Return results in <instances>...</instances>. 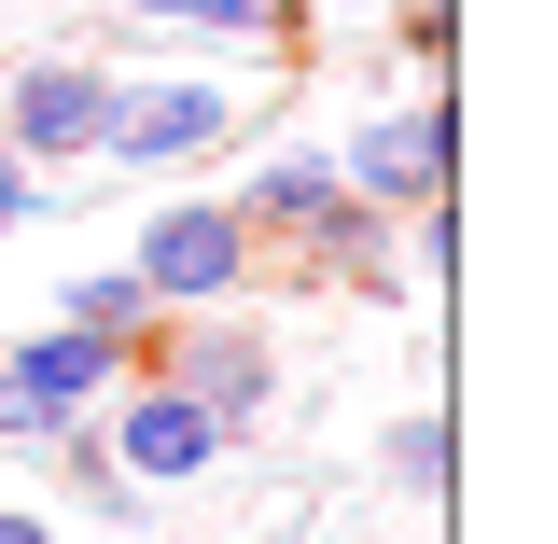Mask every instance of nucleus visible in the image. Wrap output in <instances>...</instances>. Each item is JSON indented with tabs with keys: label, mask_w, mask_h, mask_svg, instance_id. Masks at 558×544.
<instances>
[{
	"label": "nucleus",
	"mask_w": 558,
	"mask_h": 544,
	"mask_svg": "<svg viewBox=\"0 0 558 544\" xmlns=\"http://www.w3.org/2000/svg\"><path fill=\"white\" fill-rule=\"evenodd\" d=\"M0 363H14V391H28V419H43V433H57V419H84L98 406V391H112V377H126L140 349L126 336H98V322H28V336H0Z\"/></svg>",
	"instance_id": "obj_9"
},
{
	"label": "nucleus",
	"mask_w": 558,
	"mask_h": 544,
	"mask_svg": "<svg viewBox=\"0 0 558 544\" xmlns=\"http://www.w3.org/2000/svg\"><path fill=\"white\" fill-rule=\"evenodd\" d=\"M0 544H57V517H43L28 488H0Z\"/></svg>",
	"instance_id": "obj_16"
},
{
	"label": "nucleus",
	"mask_w": 558,
	"mask_h": 544,
	"mask_svg": "<svg viewBox=\"0 0 558 544\" xmlns=\"http://www.w3.org/2000/svg\"><path fill=\"white\" fill-rule=\"evenodd\" d=\"M43 209H57V182H43V168L0 140V238H14V223H43Z\"/></svg>",
	"instance_id": "obj_14"
},
{
	"label": "nucleus",
	"mask_w": 558,
	"mask_h": 544,
	"mask_svg": "<svg viewBox=\"0 0 558 544\" xmlns=\"http://www.w3.org/2000/svg\"><path fill=\"white\" fill-rule=\"evenodd\" d=\"M377 488L418 503V517H447V488H461V419H447V406H405L391 433H377Z\"/></svg>",
	"instance_id": "obj_12"
},
{
	"label": "nucleus",
	"mask_w": 558,
	"mask_h": 544,
	"mask_svg": "<svg viewBox=\"0 0 558 544\" xmlns=\"http://www.w3.org/2000/svg\"><path fill=\"white\" fill-rule=\"evenodd\" d=\"M43 447V419H28V391H14V363H0V461H28Z\"/></svg>",
	"instance_id": "obj_15"
},
{
	"label": "nucleus",
	"mask_w": 558,
	"mask_h": 544,
	"mask_svg": "<svg viewBox=\"0 0 558 544\" xmlns=\"http://www.w3.org/2000/svg\"><path fill=\"white\" fill-rule=\"evenodd\" d=\"M252 126H266V98H238L223 70H112L98 168H126V182H196V168H223Z\"/></svg>",
	"instance_id": "obj_1"
},
{
	"label": "nucleus",
	"mask_w": 558,
	"mask_h": 544,
	"mask_svg": "<svg viewBox=\"0 0 558 544\" xmlns=\"http://www.w3.org/2000/svg\"><path fill=\"white\" fill-rule=\"evenodd\" d=\"M126 28H196L223 57H293L307 43V0H126Z\"/></svg>",
	"instance_id": "obj_11"
},
{
	"label": "nucleus",
	"mask_w": 558,
	"mask_h": 544,
	"mask_svg": "<svg viewBox=\"0 0 558 544\" xmlns=\"http://www.w3.org/2000/svg\"><path fill=\"white\" fill-rule=\"evenodd\" d=\"M126 266H140L154 307H238V293H266V238L238 223V196H209V182H154Z\"/></svg>",
	"instance_id": "obj_2"
},
{
	"label": "nucleus",
	"mask_w": 558,
	"mask_h": 544,
	"mask_svg": "<svg viewBox=\"0 0 558 544\" xmlns=\"http://www.w3.org/2000/svg\"><path fill=\"white\" fill-rule=\"evenodd\" d=\"M57 544H126V531H57Z\"/></svg>",
	"instance_id": "obj_18"
},
{
	"label": "nucleus",
	"mask_w": 558,
	"mask_h": 544,
	"mask_svg": "<svg viewBox=\"0 0 558 544\" xmlns=\"http://www.w3.org/2000/svg\"><path fill=\"white\" fill-rule=\"evenodd\" d=\"M57 307H70V322H98V336H154V322H168V307H154V293H140V266H84V279H70V293H57Z\"/></svg>",
	"instance_id": "obj_13"
},
{
	"label": "nucleus",
	"mask_w": 558,
	"mask_h": 544,
	"mask_svg": "<svg viewBox=\"0 0 558 544\" xmlns=\"http://www.w3.org/2000/svg\"><path fill=\"white\" fill-rule=\"evenodd\" d=\"M336 209H349V182H336V154H322V140L252 126V168H238V223L266 238V266H279V252H307Z\"/></svg>",
	"instance_id": "obj_8"
},
{
	"label": "nucleus",
	"mask_w": 558,
	"mask_h": 544,
	"mask_svg": "<svg viewBox=\"0 0 558 544\" xmlns=\"http://www.w3.org/2000/svg\"><path fill=\"white\" fill-rule=\"evenodd\" d=\"M336 154V182L363 209H433V196H461V98L447 84H405V98H377L349 140H322Z\"/></svg>",
	"instance_id": "obj_4"
},
{
	"label": "nucleus",
	"mask_w": 558,
	"mask_h": 544,
	"mask_svg": "<svg viewBox=\"0 0 558 544\" xmlns=\"http://www.w3.org/2000/svg\"><path fill=\"white\" fill-rule=\"evenodd\" d=\"M0 252H14V238H0Z\"/></svg>",
	"instance_id": "obj_19"
},
{
	"label": "nucleus",
	"mask_w": 558,
	"mask_h": 544,
	"mask_svg": "<svg viewBox=\"0 0 558 544\" xmlns=\"http://www.w3.org/2000/svg\"><path fill=\"white\" fill-rule=\"evenodd\" d=\"M140 363H154L168 391H196V406L223 419L238 447L279 419V336L252 322V293H238V307H168V322L140 336Z\"/></svg>",
	"instance_id": "obj_3"
},
{
	"label": "nucleus",
	"mask_w": 558,
	"mask_h": 544,
	"mask_svg": "<svg viewBox=\"0 0 558 544\" xmlns=\"http://www.w3.org/2000/svg\"><path fill=\"white\" fill-rule=\"evenodd\" d=\"M98 433H112V461H126L154 503H182V488H209L223 461H238V433H223L196 391H168L154 363H126V377L98 391Z\"/></svg>",
	"instance_id": "obj_5"
},
{
	"label": "nucleus",
	"mask_w": 558,
	"mask_h": 544,
	"mask_svg": "<svg viewBox=\"0 0 558 544\" xmlns=\"http://www.w3.org/2000/svg\"><path fill=\"white\" fill-rule=\"evenodd\" d=\"M98 126H112V70L70 57V43H43V57L0 70V140L57 182V168H98Z\"/></svg>",
	"instance_id": "obj_6"
},
{
	"label": "nucleus",
	"mask_w": 558,
	"mask_h": 544,
	"mask_svg": "<svg viewBox=\"0 0 558 544\" xmlns=\"http://www.w3.org/2000/svg\"><path fill=\"white\" fill-rule=\"evenodd\" d=\"M307 14H377V0H307Z\"/></svg>",
	"instance_id": "obj_17"
},
{
	"label": "nucleus",
	"mask_w": 558,
	"mask_h": 544,
	"mask_svg": "<svg viewBox=\"0 0 558 544\" xmlns=\"http://www.w3.org/2000/svg\"><path fill=\"white\" fill-rule=\"evenodd\" d=\"M279 279H293V293H363V307H433L418 266H405V209H363V196H349L307 252H279Z\"/></svg>",
	"instance_id": "obj_7"
},
{
	"label": "nucleus",
	"mask_w": 558,
	"mask_h": 544,
	"mask_svg": "<svg viewBox=\"0 0 558 544\" xmlns=\"http://www.w3.org/2000/svg\"><path fill=\"white\" fill-rule=\"evenodd\" d=\"M28 461H57V488L84 503V531H140V517H154V488H140L126 461H112V433H98V406H84V419H57V433H43Z\"/></svg>",
	"instance_id": "obj_10"
}]
</instances>
